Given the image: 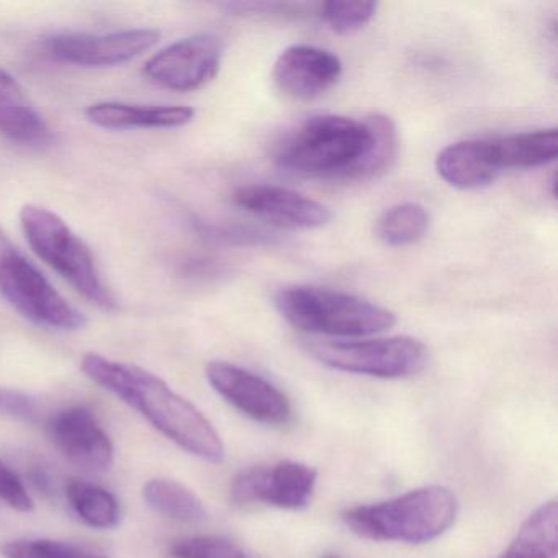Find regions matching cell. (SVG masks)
<instances>
[{
    "instance_id": "obj_1",
    "label": "cell",
    "mask_w": 558,
    "mask_h": 558,
    "mask_svg": "<svg viewBox=\"0 0 558 558\" xmlns=\"http://www.w3.org/2000/svg\"><path fill=\"white\" fill-rule=\"evenodd\" d=\"M390 117L364 120L313 117L277 145L276 162L292 174L336 181H371L385 174L397 156Z\"/></svg>"
},
{
    "instance_id": "obj_2",
    "label": "cell",
    "mask_w": 558,
    "mask_h": 558,
    "mask_svg": "<svg viewBox=\"0 0 558 558\" xmlns=\"http://www.w3.org/2000/svg\"><path fill=\"white\" fill-rule=\"evenodd\" d=\"M81 368L86 377L138 411L185 452L211 463L225 459L223 440L214 424L158 375L96 352L84 355Z\"/></svg>"
},
{
    "instance_id": "obj_3",
    "label": "cell",
    "mask_w": 558,
    "mask_h": 558,
    "mask_svg": "<svg viewBox=\"0 0 558 558\" xmlns=\"http://www.w3.org/2000/svg\"><path fill=\"white\" fill-rule=\"evenodd\" d=\"M457 512L459 502L452 489L429 485L387 501L345 509L342 521L368 541L417 545L446 534L456 522Z\"/></svg>"
},
{
    "instance_id": "obj_4",
    "label": "cell",
    "mask_w": 558,
    "mask_h": 558,
    "mask_svg": "<svg viewBox=\"0 0 558 558\" xmlns=\"http://www.w3.org/2000/svg\"><path fill=\"white\" fill-rule=\"evenodd\" d=\"M280 315L300 331L336 338H361L387 331L397 316L361 296L322 287H289L276 295Z\"/></svg>"
},
{
    "instance_id": "obj_5",
    "label": "cell",
    "mask_w": 558,
    "mask_h": 558,
    "mask_svg": "<svg viewBox=\"0 0 558 558\" xmlns=\"http://www.w3.org/2000/svg\"><path fill=\"white\" fill-rule=\"evenodd\" d=\"M21 225L37 256L77 292L106 312L117 308L116 295L104 282L89 246L60 215L38 205H25L21 210Z\"/></svg>"
},
{
    "instance_id": "obj_6",
    "label": "cell",
    "mask_w": 558,
    "mask_h": 558,
    "mask_svg": "<svg viewBox=\"0 0 558 558\" xmlns=\"http://www.w3.org/2000/svg\"><path fill=\"white\" fill-rule=\"evenodd\" d=\"M0 295L25 319L53 331H80L87 326L83 312L71 305L45 274L25 257L0 228Z\"/></svg>"
},
{
    "instance_id": "obj_7",
    "label": "cell",
    "mask_w": 558,
    "mask_h": 558,
    "mask_svg": "<svg viewBox=\"0 0 558 558\" xmlns=\"http://www.w3.org/2000/svg\"><path fill=\"white\" fill-rule=\"evenodd\" d=\"M306 351L335 371L388 380L413 377L429 364L426 345L410 336L371 341L312 342L306 345Z\"/></svg>"
},
{
    "instance_id": "obj_8",
    "label": "cell",
    "mask_w": 558,
    "mask_h": 558,
    "mask_svg": "<svg viewBox=\"0 0 558 558\" xmlns=\"http://www.w3.org/2000/svg\"><path fill=\"white\" fill-rule=\"evenodd\" d=\"M318 482V470L293 460L272 466L244 470L231 483V501L238 506L257 505L280 509H302L312 501Z\"/></svg>"
},
{
    "instance_id": "obj_9",
    "label": "cell",
    "mask_w": 558,
    "mask_h": 558,
    "mask_svg": "<svg viewBox=\"0 0 558 558\" xmlns=\"http://www.w3.org/2000/svg\"><path fill=\"white\" fill-rule=\"evenodd\" d=\"M205 375L221 398L256 423L283 426L292 420L287 395L260 375L223 361L210 362Z\"/></svg>"
},
{
    "instance_id": "obj_10",
    "label": "cell",
    "mask_w": 558,
    "mask_h": 558,
    "mask_svg": "<svg viewBox=\"0 0 558 558\" xmlns=\"http://www.w3.org/2000/svg\"><path fill=\"white\" fill-rule=\"evenodd\" d=\"M223 45L214 35H194L169 45L146 63L145 74L166 89H201L220 73Z\"/></svg>"
},
{
    "instance_id": "obj_11",
    "label": "cell",
    "mask_w": 558,
    "mask_h": 558,
    "mask_svg": "<svg viewBox=\"0 0 558 558\" xmlns=\"http://www.w3.org/2000/svg\"><path fill=\"white\" fill-rule=\"evenodd\" d=\"M48 433L68 462L89 473H107L116 462L112 439L86 407H70L50 417Z\"/></svg>"
},
{
    "instance_id": "obj_12",
    "label": "cell",
    "mask_w": 558,
    "mask_h": 558,
    "mask_svg": "<svg viewBox=\"0 0 558 558\" xmlns=\"http://www.w3.org/2000/svg\"><path fill=\"white\" fill-rule=\"evenodd\" d=\"M158 31L136 28L116 34H61L51 38L48 48L61 63L84 68H109L129 63L151 50L159 41Z\"/></svg>"
},
{
    "instance_id": "obj_13",
    "label": "cell",
    "mask_w": 558,
    "mask_h": 558,
    "mask_svg": "<svg viewBox=\"0 0 558 558\" xmlns=\"http://www.w3.org/2000/svg\"><path fill=\"white\" fill-rule=\"evenodd\" d=\"M342 63L331 51L308 45H293L277 58L272 77L280 93L290 99L313 100L338 84Z\"/></svg>"
},
{
    "instance_id": "obj_14",
    "label": "cell",
    "mask_w": 558,
    "mask_h": 558,
    "mask_svg": "<svg viewBox=\"0 0 558 558\" xmlns=\"http://www.w3.org/2000/svg\"><path fill=\"white\" fill-rule=\"evenodd\" d=\"M233 198L250 214L292 230H315L331 220L329 208L315 198L277 185H246Z\"/></svg>"
},
{
    "instance_id": "obj_15",
    "label": "cell",
    "mask_w": 558,
    "mask_h": 558,
    "mask_svg": "<svg viewBox=\"0 0 558 558\" xmlns=\"http://www.w3.org/2000/svg\"><path fill=\"white\" fill-rule=\"evenodd\" d=\"M0 135L32 149H47L57 142L53 129L4 68H0Z\"/></svg>"
},
{
    "instance_id": "obj_16",
    "label": "cell",
    "mask_w": 558,
    "mask_h": 558,
    "mask_svg": "<svg viewBox=\"0 0 558 558\" xmlns=\"http://www.w3.org/2000/svg\"><path fill=\"white\" fill-rule=\"evenodd\" d=\"M436 171L452 187L475 191L493 184L502 169L493 138H483L465 140L444 148L437 155Z\"/></svg>"
},
{
    "instance_id": "obj_17",
    "label": "cell",
    "mask_w": 558,
    "mask_h": 558,
    "mask_svg": "<svg viewBox=\"0 0 558 558\" xmlns=\"http://www.w3.org/2000/svg\"><path fill=\"white\" fill-rule=\"evenodd\" d=\"M86 119L106 130L179 129L194 120L195 110L185 106H133L99 102L86 109Z\"/></svg>"
},
{
    "instance_id": "obj_18",
    "label": "cell",
    "mask_w": 558,
    "mask_h": 558,
    "mask_svg": "<svg viewBox=\"0 0 558 558\" xmlns=\"http://www.w3.org/2000/svg\"><path fill=\"white\" fill-rule=\"evenodd\" d=\"M502 172L532 169L555 161L558 156L557 129L535 130L493 138Z\"/></svg>"
},
{
    "instance_id": "obj_19",
    "label": "cell",
    "mask_w": 558,
    "mask_h": 558,
    "mask_svg": "<svg viewBox=\"0 0 558 558\" xmlns=\"http://www.w3.org/2000/svg\"><path fill=\"white\" fill-rule=\"evenodd\" d=\"M558 505L544 502L519 529L514 541L499 558H557Z\"/></svg>"
},
{
    "instance_id": "obj_20",
    "label": "cell",
    "mask_w": 558,
    "mask_h": 558,
    "mask_svg": "<svg viewBox=\"0 0 558 558\" xmlns=\"http://www.w3.org/2000/svg\"><path fill=\"white\" fill-rule=\"evenodd\" d=\"M143 498L158 514L174 521L201 522L207 519V509L202 499L174 480H149L143 488Z\"/></svg>"
},
{
    "instance_id": "obj_21",
    "label": "cell",
    "mask_w": 558,
    "mask_h": 558,
    "mask_svg": "<svg viewBox=\"0 0 558 558\" xmlns=\"http://www.w3.org/2000/svg\"><path fill=\"white\" fill-rule=\"evenodd\" d=\"M66 498L76 514L94 529H112L120 522L116 495L96 483L73 480L66 485Z\"/></svg>"
},
{
    "instance_id": "obj_22",
    "label": "cell",
    "mask_w": 558,
    "mask_h": 558,
    "mask_svg": "<svg viewBox=\"0 0 558 558\" xmlns=\"http://www.w3.org/2000/svg\"><path fill=\"white\" fill-rule=\"evenodd\" d=\"M429 225L430 218L426 208L407 202L395 205L378 218L377 234L388 246H410L426 236Z\"/></svg>"
},
{
    "instance_id": "obj_23",
    "label": "cell",
    "mask_w": 558,
    "mask_h": 558,
    "mask_svg": "<svg viewBox=\"0 0 558 558\" xmlns=\"http://www.w3.org/2000/svg\"><path fill=\"white\" fill-rule=\"evenodd\" d=\"M0 551L5 558H107L96 548L53 538H15L5 542Z\"/></svg>"
},
{
    "instance_id": "obj_24",
    "label": "cell",
    "mask_w": 558,
    "mask_h": 558,
    "mask_svg": "<svg viewBox=\"0 0 558 558\" xmlns=\"http://www.w3.org/2000/svg\"><path fill=\"white\" fill-rule=\"evenodd\" d=\"M378 12V2L371 0H331L322 5V17L332 32L351 35L367 27Z\"/></svg>"
},
{
    "instance_id": "obj_25",
    "label": "cell",
    "mask_w": 558,
    "mask_h": 558,
    "mask_svg": "<svg viewBox=\"0 0 558 558\" xmlns=\"http://www.w3.org/2000/svg\"><path fill=\"white\" fill-rule=\"evenodd\" d=\"M174 558H251L240 545L221 535H195L171 545Z\"/></svg>"
},
{
    "instance_id": "obj_26",
    "label": "cell",
    "mask_w": 558,
    "mask_h": 558,
    "mask_svg": "<svg viewBox=\"0 0 558 558\" xmlns=\"http://www.w3.org/2000/svg\"><path fill=\"white\" fill-rule=\"evenodd\" d=\"M194 227L202 236L220 244H241V246L244 244L247 246V244L272 243L274 238L266 231L238 227V225H207L204 221L194 220Z\"/></svg>"
},
{
    "instance_id": "obj_27",
    "label": "cell",
    "mask_w": 558,
    "mask_h": 558,
    "mask_svg": "<svg viewBox=\"0 0 558 558\" xmlns=\"http://www.w3.org/2000/svg\"><path fill=\"white\" fill-rule=\"evenodd\" d=\"M40 403L37 398L17 388L0 387V416L37 423L40 420Z\"/></svg>"
},
{
    "instance_id": "obj_28",
    "label": "cell",
    "mask_w": 558,
    "mask_h": 558,
    "mask_svg": "<svg viewBox=\"0 0 558 558\" xmlns=\"http://www.w3.org/2000/svg\"><path fill=\"white\" fill-rule=\"evenodd\" d=\"M0 501L19 512H31L34 499L17 473L0 460Z\"/></svg>"
},
{
    "instance_id": "obj_29",
    "label": "cell",
    "mask_w": 558,
    "mask_h": 558,
    "mask_svg": "<svg viewBox=\"0 0 558 558\" xmlns=\"http://www.w3.org/2000/svg\"><path fill=\"white\" fill-rule=\"evenodd\" d=\"M32 482L35 483L38 489H44L45 493H48V489H50V478L45 475L44 470H32Z\"/></svg>"
},
{
    "instance_id": "obj_30",
    "label": "cell",
    "mask_w": 558,
    "mask_h": 558,
    "mask_svg": "<svg viewBox=\"0 0 558 558\" xmlns=\"http://www.w3.org/2000/svg\"><path fill=\"white\" fill-rule=\"evenodd\" d=\"M323 558H339V557H336V555H325V557Z\"/></svg>"
}]
</instances>
